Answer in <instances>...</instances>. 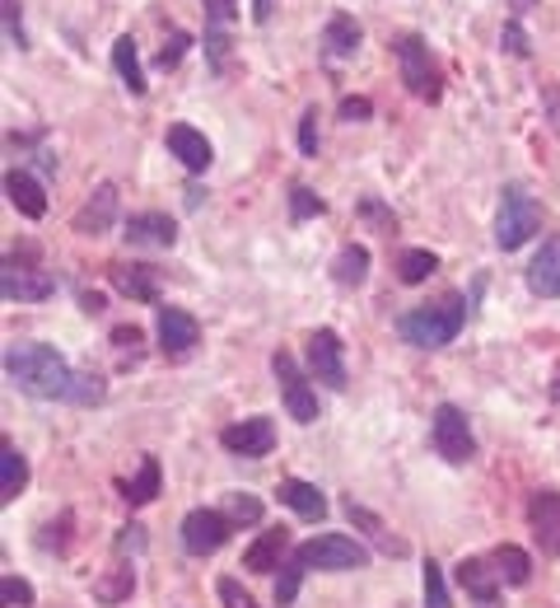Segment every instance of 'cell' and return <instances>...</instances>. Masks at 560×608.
I'll return each mask as SVG.
<instances>
[{
    "label": "cell",
    "mask_w": 560,
    "mask_h": 608,
    "mask_svg": "<svg viewBox=\"0 0 560 608\" xmlns=\"http://www.w3.org/2000/svg\"><path fill=\"white\" fill-rule=\"evenodd\" d=\"M6 380L19 388V394H29V398H62V403H71L79 375L71 370V361L62 356V351L47 346V342H10Z\"/></svg>",
    "instance_id": "obj_1"
},
{
    "label": "cell",
    "mask_w": 560,
    "mask_h": 608,
    "mask_svg": "<svg viewBox=\"0 0 560 608\" xmlns=\"http://www.w3.org/2000/svg\"><path fill=\"white\" fill-rule=\"evenodd\" d=\"M463 319H467V305L457 296H444L434 305H416L411 313H402V319H397V332H402V342H411L420 351H439L463 332Z\"/></svg>",
    "instance_id": "obj_2"
},
{
    "label": "cell",
    "mask_w": 560,
    "mask_h": 608,
    "mask_svg": "<svg viewBox=\"0 0 560 608\" xmlns=\"http://www.w3.org/2000/svg\"><path fill=\"white\" fill-rule=\"evenodd\" d=\"M537 230H542V206H537V198L524 183H509L505 188V202H499L495 244L505 248V253H514V248H524Z\"/></svg>",
    "instance_id": "obj_3"
},
{
    "label": "cell",
    "mask_w": 560,
    "mask_h": 608,
    "mask_svg": "<svg viewBox=\"0 0 560 608\" xmlns=\"http://www.w3.org/2000/svg\"><path fill=\"white\" fill-rule=\"evenodd\" d=\"M397 52V66H402V85L416 94L420 104H439V94H444V81H439V62L430 56V43L420 33H407L392 43Z\"/></svg>",
    "instance_id": "obj_4"
},
{
    "label": "cell",
    "mask_w": 560,
    "mask_h": 608,
    "mask_svg": "<svg viewBox=\"0 0 560 608\" xmlns=\"http://www.w3.org/2000/svg\"><path fill=\"white\" fill-rule=\"evenodd\" d=\"M294 562H304L309 572H359L369 562V547L351 534H317L294 547Z\"/></svg>",
    "instance_id": "obj_5"
},
{
    "label": "cell",
    "mask_w": 560,
    "mask_h": 608,
    "mask_svg": "<svg viewBox=\"0 0 560 608\" xmlns=\"http://www.w3.org/2000/svg\"><path fill=\"white\" fill-rule=\"evenodd\" d=\"M271 370H276V384H280V398H286V412L299 422V426H309L317 422L323 412H317V394H313V384L309 375L299 370V361L290 356V351H276L271 356Z\"/></svg>",
    "instance_id": "obj_6"
},
{
    "label": "cell",
    "mask_w": 560,
    "mask_h": 608,
    "mask_svg": "<svg viewBox=\"0 0 560 608\" xmlns=\"http://www.w3.org/2000/svg\"><path fill=\"white\" fill-rule=\"evenodd\" d=\"M430 430H434V449L449 463H472L476 459V436H472V426H467V412L457 407V403H439Z\"/></svg>",
    "instance_id": "obj_7"
},
{
    "label": "cell",
    "mask_w": 560,
    "mask_h": 608,
    "mask_svg": "<svg viewBox=\"0 0 560 608\" xmlns=\"http://www.w3.org/2000/svg\"><path fill=\"white\" fill-rule=\"evenodd\" d=\"M304 356H309V375L342 394V388H346V342H342V332H336V328H317L313 338H309Z\"/></svg>",
    "instance_id": "obj_8"
},
{
    "label": "cell",
    "mask_w": 560,
    "mask_h": 608,
    "mask_svg": "<svg viewBox=\"0 0 560 608\" xmlns=\"http://www.w3.org/2000/svg\"><path fill=\"white\" fill-rule=\"evenodd\" d=\"M229 534H234V520L225 515V510H192V515L183 520V547L192 557L219 553V547L229 543Z\"/></svg>",
    "instance_id": "obj_9"
},
{
    "label": "cell",
    "mask_w": 560,
    "mask_h": 608,
    "mask_svg": "<svg viewBox=\"0 0 560 608\" xmlns=\"http://www.w3.org/2000/svg\"><path fill=\"white\" fill-rule=\"evenodd\" d=\"M159 351H164L169 361H183L196 351V342H202V323L192 319L187 309H173V305H159Z\"/></svg>",
    "instance_id": "obj_10"
},
{
    "label": "cell",
    "mask_w": 560,
    "mask_h": 608,
    "mask_svg": "<svg viewBox=\"0 0 560 608\" xmlns=\"http://www.w3.org/2000/svg\"><path fill=\"white\" fill-rule=\"evenodd\" d=\"M0 290H6L10 305H33V300H47L56 290V277L43 267H24L19 258H6L0 267Z\"/></svg>",
    "instance_id": "obj_11"
},
{
    "label": "cell",
    "mask_w": 560,
    "mask_h": 608,
    "mask_svg": "<svg viewBox=\"0 0 560 608\" xmlns=\"http://www.w3.org/2000/svg\"><path fill=\"white\" fill-rule=\"evenodd\" d=\"M219 445L238 459H267L276 449V426H271V417H244V422L219 430Z\"/></svg>",
    "instance_id": "obj_12"
},
{
    "label": "cell",
    "mask_w": 560,
    "mask_h": 608,
    "mask_svg": "<svg viewBox=\"0 0 560 608\" xmlns=\"http://www.w3.org/2000/svg\"><path fill=\"white\" fill-rule=\"evenodd\" d=\"M528 524H532L537 547H542L547 557H560V492H551V487L532 492V501H528Z\"/></svg>",
    "instance_id": "obj_13"
},
{
    "label": "cell",
    "mask_w": 560,
    "mask_h": 608,
    "mask_svg": "<svg viewBox=\"0 0 560 608\" xmlns=\"http://www.w3.org/2000/svg\"><path fill=\"white\" fill-rule=\"evenodd\" d=\"M169 150L177 154V164H183L187 173H206L211 169V160H215V150H211V141L196 127H187V122H173L169 127Z\"/></svg>",
    "instance_id": "obj_14"
},
{
    "label": "cell",
    "mask_w": 560,
    "mask_h": 608,
    "mask_svg": "<svg viewBox=\"0 0 560 608\" xmlns=\"http://www.w3.org/2000/svg\"><path fill=\"white\" fill-rule=\"evenodd\" d=\"M108 277H112V286L122 290L127 300H136V305H159V271H154V267H146V263H112Z\"/></svg>",
    "instance_id": "obj_15"
},
{
    "label": "cell",
    "mask_w": 560,
    "mask_h": 608,
    "mask_svg": "<svg viewBox=\"0 0 560 608\" xmlns=\"http://www.w3.org/2000/svg\"><path fill=\"white\" fill-rule=\"evenodd\" d=\"M127 244L131 248H173L177 244V225L164 211H140L127 221Z\"/></svg>",
    "instance_id": "obj_16"
},
{
    "label": "cell",
    "mask_w": 560,
    "mask_h": 608,
    "mask_svg": "<svg viewBox=\"0 0 560 608\" xmlns=\"http://www.w3.org/2000/svg\"><path fill=\"white\" fill-rule=\"evenodd\" d=\"M453 580L486 608L499 599V572H495V562H486V557H463V562H457V572H453Z\"/></svg>",
    "instance_id": "obj_17"
},
{
    "label": "cell",
    "mask_w": 560,
    "mask_h": 608,
    "mask_svg": "<svg viewBox=\"0 0 560 608\" xmlns=\"http://www.w3.org/2000/svg\"><path fill=\"white\" fill-rule=\"evenodd\" d=\"M112 221H117V188L112 183H98L94 198L75 211V230L79 234H94V239H98V234L112 230Z\"/></svg>",
    "instance_id": "obj_18"
},
{
    "label": "cell",
    "mask_w": 560,
    "mask_h": 608,
    "mask_svg": "<svg viewBox=\"0 0 560 608\" xmlns=\"http://www.w3.org/2000/svg\"><path fill=\"white\" fill-rule=\"evenodd\" d=\"M528 290L542 300H556L560 296V234L542 244V253L528 263Z\"/></svg>",
    "instance_id": "obj_19"
},
{
    "label": "cell",
    "mask_w": 560,
    "mask_h": 608,
    "mask_svg": "<svg viewBox=\"0 0 560 608\" xmlns=\"http://www.w3.org/2000/svg\"><path fill=\"white\" fill-rule=\"evenodd\" d=\"M276 497H280V505H290L299 520H323L327 515V497L317 492L313 482H304V478H280V487H276Z\"/></svg>",
    "instance_id": "obj_20"
},
{
    "label": "cell",
    "mask_w": 560,
    "mask_h": 608,
    "mask_svg": "<svg viewBox=\"0 0 560 608\" xmlns=\"http://www.w3.org/2000/svg\"><path fill=\"white\" fill-rule=\"evenodd\" d=\"M6 192H10V206L19 215H29V221H43V215H47V192H43V183H37L33 173L10 169L6 173Z\"/></svg>",
    "instance_id": "obj_21"
},
{
    "label": "cell",
    "mask_w": 560,
    "mask_h": 608,
    "mask_svg": "<svg viewBox=\"0 0 560 608\" xmlns=\"http://www.w3.org/2000/svg\"><path fill=\"white\" fill-rule=\"evenodd\" d=\"M131 590H136V566H131V562H112L108 572L94 580V599H98V604H108V608L127 604Z\"/></svg>",
    "instance_id": "obj_22"
},
{
    "label": "cell",
    "mask_w": 560,
    "mask_h": 608,
    "mask_svg": "<svg viewBox=\"0 0 560 608\" xmlns=\"http://www.w3.org/2000/svg\"><path fill=\"white\" fill-rule=\"evenodd\" d=\"M286 547H290V534H286V529H267V534L244 553V566H248V572H257V576H267V572H276V566H280Z\"/></svg>",
    "instance_id": "obj_23"
},
{
    "label": "cell",
    "mask_w": 560,
    "mask_h": 608,
    "mask_svg": "<svg viewBox=\"0 0 560 608\" xmlns=\"http://www.w3.org/2000/svg\"><path fill=\"white\" fill-rule=\"evenodd\" d=\"M359 38H365V33H359V24H355L351 14H332L327 29H323V52L327 56H355L359 52Z\"/></svg>",
    "instance_id": "obj_24"
},
{
    "label": "cell",
    "mask_w": 560,
    "mask_h": 608,
    "mask_svg": "<svg viewBox=\"0 0 560 608\" xmlns=\"http://www.w3.org/2000/svg\"><path fill=\"white\" fill-rule=\"evenodd\" d=\"M29 487V459L6 440L0 445V501H14Z\"/></svg>",
    "instance_id": "obj_25"
},
{
    "label": "cell",
    "mask_w": 560,
    "mask_h": 608,
    "mask_svg": "<svg viewBox=\"0 0 560 608\" xmlns=\"http://www.w3.org/2000/svg\"><path fill=\"white\" fill-rule=\"evenodd\" d=\"M117 492H122L127 505H150L159 497V459L146 455V459H140V473L131 482H117Z\"/></svg>",
    "instance_id": "obj_26"
},
{
    "label": "cell",
    "mask_w": 560,
    "mask_h": 608,
    "mask_svg": "<svg viewBox=\"0 0 560 608\" xmlns=\"http://www.w3.org/2000/svg\"><path fill=\"white\" fill-rule=\"evenodd\" d=\"M369 277V248L365 244H346L342 253H336V263H332V281L336 286H359Z\"/></svg>",
    "instance_id": "obj_27"
},
{
    "label": "cell",
    "mask_w": 560,
    "mask_h": 608,
    "mask_svg": "<svg viewBox=\"0 0 560 608\" xmlns=\"http://www.w3.org/2000/svg\"><path fill=\"white\" fill-rule=\"evenodd\" d=\"M491 562H495V572H499V580H505V585H528L532 580V557L524 553V547L499 543Z\"/></svg>",
    "instance_id": "obj_28"
},
{
    "label": "cell",
    "mask_w": 560,
    "mask_h": 608,
    "mask_svg": "<svg viewBox=\"0 0 560 608\" xmlns=\"http://www.w3.org/2000/svg\"><path fill=\"white\" fill-rule=\"evenodd\" d=\"M112 66H117V75H122V85H127L131 94H146V71H140V56H136L131 33L112 43Z\"/></svg>",
    "instance_id": "obj_29"
},
{
    "label": "cell",
    "mask_w": 560,
    "mask_h": 608,
    "mask_svg": "<svg viewBox=\"0 0 560 608\" xmlns=\"http://www.w3.org/2000/svg\"><path fill=\"white\" fill-rule=\"evenodd\" d=\"M346 520L351 524H359V529H365V534L378 543V547H384V553H397V557H402L407 553V543H397V538H388V529H384V520H378V515H369V510L365 505H355V497L346 501Z\"/></svg>",
    "instance_id": "obj_30"
},
{
    "label": "cell",
    "mask_w": 560,
    "mask_h": 608,
    "mask_svg": "<svg viewBox=\"0 0 560 608\" xmlns=\"http://www.w3.org/2000/svg\"><path fill=\"white\" fill-rule=\"evenodd\" d=\"M434 267H439V258L430 248H407L402 258H397V277H402L407 286H420V281L434 277Z\"/></svg>",
    "instance_id": "obj_31"
},
{
    "label": "cell",
    "mask_w": 560,
    "mask_h": 608,
    "mask_svg": "<svg viewBox=\"0 0 560 608\" xmlns=\"http://www.w3.org/2000/svg\"><path fill=\"white\" fill-rule=\"evenodd\" d=\"M304 576H309V566L290 557L286 572H280V580H276V604H294V595H299V585H304Z\"/></svg>",
    "instance_id": "obj_32"
},
{
    "label": "cell",
    "mask_w": 560,
    "mask_h": 608,
    "mask_svg": "<svg viewBox=\"0 0 560 608\" xmlns=\"http://www.w3.org/2000/svg\"><path fill=\"white\" fill-rule=\"evenodd\" d=\"M225 515H229L234 524H257V520H262V501H257V497H244V492H234V497L225 501Z\"/></svg>",
    "instance_id": "obj_33"
},
{
    "label": "cell",
    "mask_w": 560,
    "mask_h": 608,
    "mask_svg": "<svg viewBox=\"0 0 560 608\" xmlns=\"http://www.w3.org/2000/svg\"><path fill=\"white\" fill-rule=\"evenodd\" d=\"M215 595H219V604H225V608H257V599H252L234 576H219V580H215Z\"/></svg>",
    "instance_id": "obj_34"
},
{
    "label": "cell",
    "mask_w": 560,
    "mask_h": 608,
    "mask_svg": "<svg viewBox=\"0 0 560 608\" xmlns=\"http://www.w3.org/2000/svg\"><path fill=\"white\" fill-rule=\"evenodd\" d=\"M187 47H192V38H187V33H169V43L159 47L154 66H159V71H173V66H177V62H183V56H187Z\"/></svg>",
    "instance_id": "obj_35"
},
{
    "label": "cell",
    "mask_w": 560,
    "mask_h": 608,
    "mask_svg": "<svg viewBox=\"0 0 560 608\" xmlns=\"http://www.w3.org/2000/svg\"><path fill=\"white\" fill-rule=\"evenodd\" d=\"M290 206H294V221H309V215H323V198H313V192L304 183H294L290 188Z\"/></svg>",
    "instance_id": "obj_36"
},
{
    "label": "cell",
    "mask_w": 560,
    "mask_h": 608,
    "mask_svg": "<svg viewBox=\"0 0 560 608\" xmlns=\"http://www.w3.org/2000/svg\"><path fill=\"white\" fill-rule=\"evenodd\" d=\"M426 604L430 608H449V590H444V572H439V562H426Z\"/></svg>",
    "instance_id": "obj_37"
},
{
    "label": "cell",
    "mask_w": 560,
    "mask_h": 608,
    "mask_svg": "<svg viewBox=\"0 0 560 608\" xmlns=\"http://www.w3.org/2000/svg\"><path fill=\"white\" fill-rule=\"evenodd\" d=\"M0 595H6L10 608H33V585L19 580V576H6V580H0Z\"/></svg>",
    "instance_id": "obj_38"
},
{
    "label": "cell",
    "mask_w": 560,
    "mask_h": 608,
    "mask_svg": "<svg viewBox=\"0 0 560 608\" xmlns=\"http://www.w3.org/2000/svg\"><path fill=\"white\" fill-rule=\"evenodd\" d=\"M299 150H304L309 160H317V108L299 117Z\"/></svg>",
    "instance_id": "obj_39"
},
{
    "label": "cell",
    "mask_w": 560,
    "mask_h": 608,
    "mask_svg": "<svg viewBox=\"0 0 560 608\" xmlns=\"http://www.w3.org/2000/svg\"><path fill=\"white\" fill-rule=\"evenodd\" d=\"M98 398H104V380H98V375H79V380H75V394H71V403L89 407V403H98Z\"/></svg>",
    "instance_id": "obj_40"
},
{
    "label": "cell",
    "mask_w": 560,
    "mask_h": 608,
    "mask_svg": "<svg viewBox=\"0 0 560 608\" xmlns=\"http://www.w3.org/2000/svg\"><path fill=\"white\" fill-rule=\"evenodd\" d=\"M202 6H206V24L211 29H225L229 19L238 14V0H202Z\"/></svg>",
    "instance_id": "obj_41"
},
{
    "label": "cell",
    "mask_w": 560,
    "mask_h": 608,
    "mask_svg": "<svg viewBox=\"0 0 560 608\" xmlns=\"http://www.w3.org/2000/svg\"><path fill=\"white\" fill-rule=\"evenodd\" d=\"M499 43H505V52H514V56H532V47H528V33L518 29L514 19L505 24V33H499Z\"/></svg>",
    "instance_id": "obj_42"
},
{
    "label": "cell",
    "mask_w": 560,
    "mask_h": 608,
    "mask_svg": "<svg viewBox=\"0 0 560 608\" xmlns=\"http://www.w3.org/2000/svg\"><path fill=\"white\" fill-rule=\"evenodd\" d=\"M6 33H10V43H14V47H29L24 24H19V0H6Z\"/></svg>",
    "instance_id": "obj_43"
},
{
    "label": "cell",
    "mask_w": 560,
    "mask_h": 608,
    "mask_svg": "<svg viewBox=\"0 0 560 608\" xmlns=\"http://www.w3.org/2000/svg\"><path fill=\"white\" fill-rule=\"evenodd\" d=\"M112 346L122 351V356H127V351L140 356V328H112Z\"/></svg>",
    "instance_id": "obj_44"
},
{
    "label": "cell",
    "mask_w": 560,
    "mask_h": 608,
    "mask_svg": "<svg viewBox=\"0 0 560 608\" xmlns=\"http://www.w3.org/2000/svg\"><path fill=\"white\" fill-rule=\"evenodd\" d=\"M206 47H211V62H215V66H225V52H229L225 29H206Z\"/></svg>",
    "instance_id": "obj_45"
},
{
    "label": "cell",
    "mask_w": 560,
    "mask_h": 608,
    "mask_svg": "<svg viewBox=\"0 0 560 608\" xmlns=\"http://www.w3.org/2000/svg\"><path fill=\"white\" fill-rule=\"evenodd\" d=\"M369 113H374L369 99H346V104H342V117H346V122H365Z\"/></svg>",
    "instance_id": "obj_46"
},
{
    "label": "cell",
    "mask_w": 560,
    "mask_h": 608,
    "mask_svg": "<svg viewBox=\"0 0 560 608\" xmlns=\"http://www.w3.org/2000/svg\"><path fill=\"white\" fill-rule=\"evenodd\" d=\"M79 305H85L89 313H104V296H98V290H85V296H79Z\"/></svg>",
    "instance_id": "obj_47"
},
{
    "label": "cell",
    "mask_w": 560,
    "mask_h": 608,
    "mask_svg": "<svg viewBox=\"0 0 560 608\" xmlns=\"http://www.w3.org/2000/svg\"><path fill=\"white\" fill-rule=\"evenodd\" d=\"M252 14H257V19H267V14H271V0H252Z\"/></svg>",
    "instance_id": "obj_48"
},
{
    "label": "cell",
    "mask_w": 560,
    "mask_h": 608,
    "mask_svg": "<svg viewBox=\"0 0 560 608\" xmlns=\"http://www.w3.org/2000/svg\"><path fill=\"white\" fill-rule=\"evenodd\" d=\"M509 10H514V14H524V10H532V0H509Z\"/></svg>",
    "instance_id": "obj_49"
},
{
    "label": "cell",
    "mask_w": 560,
    "mask_h": 608,
    "mask_svg": "<svg viewBox=\"0 0 560 608\" xmlns=\"http://www.w3.org/2000/svg\"><path fill=\"white\" fill-rule=\"evenodd\" d=\"M551 398H556V403H560V375H556V380H551Z\"/></svg>",
    "instance_id": "obj_50"
}]
</instances>
